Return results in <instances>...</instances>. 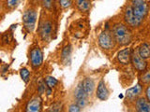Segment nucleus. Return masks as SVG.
Masks as SVG:
<instances>
[{"mask_svg":"<svg viewBox=\"0 0 150 112\" xmlns=\"http://www.w3.org/2000/svg\"><path fill=\"white\" fill-rule=\"evenodd\" d=\"M146 0H131V4L126 8L124 13L125 22L129 26L138 27L142 24L144 19L148 13Z\"/></svg>","mask_w":150,"mask_h":112,"instance_id":"1","label":"nucleus"},{"mask_svg":"<svg viewBox=\"0 0 150 112\" xmlns=\"http://www.w3.org/2000/svg\"><path fill=\"white\" fill-rule=\"evenodd\" d=\"M112 35H114L116 43L121 46L129 45L132 40V35H131L130 30L122 23H117L114 26Z\"/></svg>","mask_w":150,"mask_h":112,"instance_id":"2","label":"nucleus"},{"mask_svg":"<svg viewBox=\"0 0 150 112\" xmlns=\"http://www.w3.org/2000/svg\"><path fill=\"white\" fill-rule=\"evenodd\" d=\"M37 22V12L34 9H27L23 15V23L28 33H32L35 29Z\"/></svg>","mask_w":150,"mask_h":112,"instance_id":"3","label":"nucleus"},{"mask_svg":"<svg viewBox=\"0 0 150 112\" xmlns=\"http://www.w3.org/2000/svg\"><path fill=\"white\" fill-rule=\"evenodd\" d=\"M98 45L104 50H111L115 47V39L114 37V35H112L109 31H103L98 36Z\"/></svg>","mask_w":150,"mask_h":112,"instance_id":"4","label":"nucleus"},{"mask_svg":"<svg viewBox=\"0 0 150 112\" xmlns=\"http://www.w3.org/2000/svg\"><path fill=\"white\" fill-rule=\"evenodd\" d=\"M43 62V53L39 47H35L30 51V63L33 68H39Z\"/></svg>","mask_w":150,"mask_h":112,"instance_id":"5","label":"nucleus"},{"mask_svg":"<svg viewBox=\"0 0 150 112\" xmlns=\"http://www.w3.org/2000/svg\"><path fill=\"white\" fill-rule=\"evenodd\" d=\"M131 64H132L133 67L139 72H144L147 67L146 61L143 57H141L138 50L132 51V54H131Z\"/></svg>","mask_w":150,"mask_h":112,"instance_id":"6","label":"nucleus"},{"mask_svg":"<svg viewBox=\"0 0 150 112\" xmlns=\"http://www.w3.org/2000/svg\"><path fill=\"white\" fill-rule=\"evenodd\" d=\"M109 90L106 86L105 82L103 80H100L98 84V88H97V91H96V95L100 100L101 101H105L108 99L109 97Z\"/></svg>","mask_w":150,"mask_h":112,"instance_id":"7","label":"nucleus"},{"mask_svg":"<svg viewBox=\"0 0 150 112\" xmlns=\"http://www.w3.org/2000/svg\"><path fill=\"white\" fill-rule=\"evenodd\" d=\"M131 54H132L131 50L129 48H126L117 53V60L122 64H129L131 62Z\"/></svg>","mask_w":150,"mask_h":112,"instance_id":"8","label":"nucleus"},{"mask_svg":"<svg viewBox=\"0 0 150 112\" xmlns=\"http://www.w3.org/2000/svg\"><path fill=\"white\" fill-rule=\"evenodd\" d=\"M41 99L40 97H34L27 103L25 110L27 112H40L41 110Z\"/></svg>","mask_w":150,"mask_h":112,"instance_id":"9","label":"nucleus"},{"mask_svg":"<svg viewBox=\"0 0 150 112\" xmlns=\"http://www.w3.org/2000/svg\"><path fill=\"white\" fill-rule=\"evenodd\" d=\"M52 29H53V24L50 21H46L43 22L40 28V36L44 41H48L52 35Z\"/></svg>","mask_w":150,"mask_h":112,"instance_id":"10","label":"nucleus"},{"mask_svg":"<svg viewBox=\"0 0 150 112\" xmlns=\"http://www.w3.org/2000/svg\"><path fill=\"white\" fill-rule=\"evenodd\" d=\"M135 108L139 112H150V101L147 98H139L135 103Z\"/></svg>","mask_w":150,"mask_h":112,"instance_id":"11","label":"nucleus"},{"mask_svg":"<svg viewBox=\"0 0 150 112\" xmlns=\"http://www.w3.org/2000/svg\"><path fill=\"white\" fill-rule=\"evenodd\" d=\"M142 91H143V86L140 83H137L135 86L131 87L126 91V96L129 98V99H134V98L141 94Z\"/></svg>","mask_w":150,"mask_h":112,"instance_id":"12","label":"nucleus"},{"mask_svg":"<svg viewBox=\"0 0 150 112\" xmlns=\"http://www.w3.org/2000/svg\"><path fill=\"white\" fill-rule=\"evenodd\" d=\"M81 85L86 94L91 95L94 92V89H95V81H94L93 78H86L83 80Z\"/></svg>","mask_w":150,"mask_h":112,"instance_id":"13","label":"nucleus"},{"mask_svg":"<svg viewBox=\"0 0 150 112\" xmlns=\"http://www.w3.org/2000/svg\"><path fill=\"white\" fill-rule=\"evenodd\" d=\"M137 50L141 55V57H143L144 59L146 60L150 57V46L147 43L141 44Z\"/></svg>","mask_w":150,"mask_h":112,"instance_id":"14","label":"nucleus"},{"mask_svg":"<svg viewBox=\"0 0 150 112\" xmlns=\"http://www.w3.org/2000/svg\"><path fill=\"white\" fill-rule=\"evenodd\" d=\"M76 5L80 10L83 12L88 11L91 7L90 0H76Z\"/></svg>","mask_w":150,"mask_h":112,"instance_id":"15","label":"nucleus"},{"mask_svg":"<svg viewBox=\"0 0 150 112\" xmlns=\"http://www.w3.org/2000/svg\"><path fill=\"white\" fill-rule=\"evenodd\" d=\"M75 98H76V100H86V97L88 96L86 92L83 91V89L82 87L81 84H79L77 86L76 90H75Z\"/></svg>","mask_w":150,"mask_h":112,"instance_id":"16","label":"nucleus"},{"mask_svg":"<svg viewBox=\"0 0 150 112\" xmlns=\"http://www.w3.org/2000/svg\"><path fill=\"white\" fill-rule=\"evenodd\" d=\"M71 51H72L71 45H67L63 49L62 54H61V58H62V61H64L65 63H68V60L69 61L70 55H71Z\"/></svg>","mask_w":150,"mask_h":112,"instance_id":"17","label":"nucleus"},{"mask_svg":"<svg viewBox=\"0 0 150 112\" xmlns=\"http://www.w3.org/2000/svg\"><path fill=\"white\" fill-rule=\"evenodd\" d=\"M44 80H45V83H46L47 87L51 88V89L54 88L58 84V80H57V79H56L55 78H54V77H52V76L46 77Z\"/></svg>","mask_w":150,"mask_h":112,"instance_id":"18","label":"nucleus"},{"mask_svg":"<svg viewBox=\"0 0 150 112\" xmlns=\"http://www.w3.org/2000/svg\"><path fill=\"white\" fill-rule=\"evenodd\" d=\"M20 76L21 78L23 79V81L25 83H27L30 78V71L27 68H22L20 70Z\"/></svg>","mask_w":150,"mask_h":112,"instance_id":"19","label":"nucleus"},{"mask_svg":"<svg viewBox=\"0 0 150 112\" xmlns=\"http://www.w3.org/2000/svg\"><path fill=\"white\" fill-rule=\"evenodd\" d=\"M46 90H47V85L45 83V80L40 79L39 83H38V92H39L40 94H42V93H44L46 92Z\"/></svg>","mask_w":150,"mask_h":112,"instance_id":"20","label":"nucleus"},{"mask_svg":"<svg viewBox=\"0 0 150 112\" xmlns=\"http://www.w3.org/2000/svg\"><path fill=\"white\" fill-rule=\"evenodd\" d=\"M20 2H21V0H7L6 5L8 8H14L20 4Z\"/></svg>","mask_w":150,"mask_h":112,"instance_id":"21","label":"nucleus"},{"mask_svg":"<svg viewBox=\"0 0 150 112\" xmlns=\"http://www.w3.org/2000/svg\"><path fill=\"white\" fill-rule=\"evenodd\" d=\"M71 0H59V5L62 8H68L71 6Z\"/></svg>","mask_w":150,"mask_h":112,"instance_id":"22","label":"nucleus"},{"mask_svg":"<svg viewBox=\"0 0 150 112\" xmlns=\"http://www.w3.org/2000/svg\"><path fill=\"white\" fill-rule=\"evenodd\" d=\"M61 110H62V105L60 103H54L49 109V111H61Z\"/></svg>","mask_w":150,"mask_h":112,"instance_id":"23","label":"nucleus"},{"mask_svg":"<svg viewBox=\"0 0 150 112\" xmlns=\"http://www.w3.org/2000/svg\"><path fill=\"white\" fill-rule=\"evenodd\" d=\"M81 108H82V107L76 103V104H73V105H71L69 106V111H70V112H79L80 110H81Z\"/></svg>","mask_w":150,"mask_h":112,"instance_id":"24","label":"nucleus"},{"mask_svg":"<svg viewBox=\"0 0 150 112\" xmlns=\"http://www.w3.org/2000/svg\"><path fill=\"white\" fill-rule=\"evenodd\" d=\"M141 79H142V81L144 83H148V82H150V71L144 73L143 76L141 77Z\"/></svg>","mask_w":150,"mask_h":112,"instance_id":"25","label":"nucleus"},{"mask_svg":"<svg viewBox=\"0 0 150 112\" xmlns=\"http://www.w3.org/2000/svg\"><path fill=\"white\" fill-rule=\"evenodd\" d=\"M42 4L43 7L47 9H50L53 6V0H42Z\"/></svg>","mask_w":150,"mask_h":112,"instance_id":"26","label":"nucleus"},{"mask_svg":"<svg viewBox=\"0 0 150 112\" xmlns=\"http://www.w3.org/2000/svg\"><path fill=\"white\" fill-rule=\"evenodd\" d=\"M145 95H146L147 100L150 101V84L148 85V87L146 88V90H145Z\"/></svg>","mask_w":150,"mask_h":112,"instance_id":"27","label":"nucleus"}]
</instances>
